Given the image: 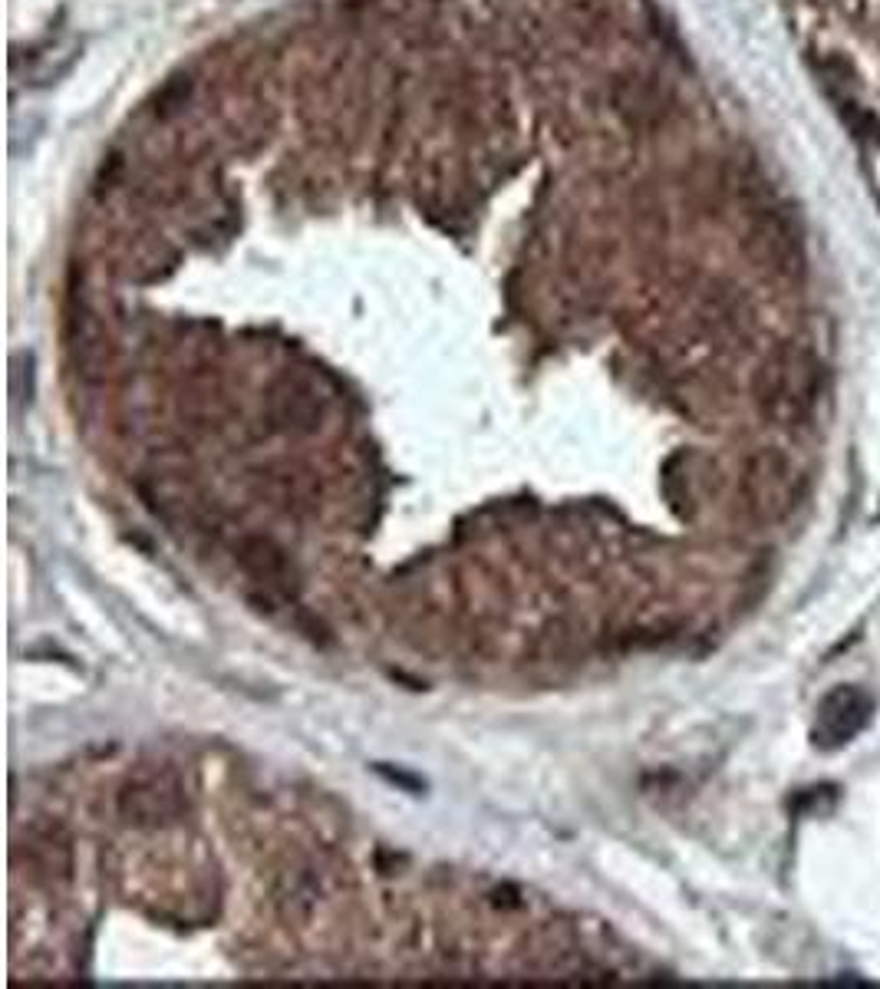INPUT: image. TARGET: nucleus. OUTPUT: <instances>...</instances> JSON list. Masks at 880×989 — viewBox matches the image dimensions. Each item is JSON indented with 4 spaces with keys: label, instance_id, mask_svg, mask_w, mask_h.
<instances>
[{
    "label": "nucleus",
    "instance_id": "nucleus-1",
    "mask_svg": "<svg viewBox=\"0 0 880 989\" xmlns=\"http://www.w3.org/2000/svg\"><path fill=\"white\" fill-rule=\"evenodd\" d=\"M799 53L880 205V0H782Z\"/></svg>",
    "mask_w": 880,
    "mask_h": 989
},
{
    "label": "nucleus",
    "instance_id": "nucleus-5",
    "mask_svg": "<svg viewBox=\"0 0 880 989\" xmlns=\"http://www.w3.org/2000/svg\"><path fill=\"white\" fill-rule=\"evenodd\" d=\"M871 713H875V700L861 686H835L818 706L815 743L822 749L848 746L871 723Z\"/></svg>",
    "mask_w": 880,
    "mask_h": 989
},
{
    "label": "nucleus",
    "instance_id": "nucleus-6",
    "mask_svg": "<svg viewBox=\"0 0 880 989\" xmlns=\"http://www.w3.org/2000/svg\"><path fill=\"white\" fill-rule=\"evenodd\" d=\"M69 350L76 360V373H82L86 380L102 376L106 363H109V333L99 320V314L86 304V300H73L69 304Z\"/></svg>",
    "mask_w": 880,
    "mask_h": 989
},
{
    "label": "nucleus",
    "instance_id": "nucleus-9",
    "mask_svg": "<svg viewBox=\"0 0 880 989\" xmlns=\"http://www.w3.org/2000/svg\"><path fill=\"white\" fill-rule=\"evenodd\" d=\"M241 564H244L254 578H261V581H274V578H280V574L287 571L284 554H280L271 541H248V545L241 548Z\"/></svg>",
    "mask_w": 880,
    "mask_h": 989
},
{
    "label": "nucleus",
    "instance_id": "nucleus-3",
    "mask_svg": "<svg viewBox=\"0 0 880 989\" xmlns=\"http://www.w3.org/2000/svg\"><path fill=\"white\" fill-rule=\"evenodd\" d=\"M739 492L752 521L779 525L795 512L802 498V472L792 462V455H785L776 446H766L746 459L739 475Z\"/></svg>",
    "mask_w": 880,
    "mask_h": 989
},
{
    "label": "nucleus",
    "instance_id": "nucleus-4",
    "mask_svg": "<svg viewBox=\"0 0 880 989\" xmlns=\"http://www.w3.org/2000/svg\"><path fill=\"white\" fill-rule=\"evenodd\" d=\"M119 812L132 825L158 828V825L175 822L185 812V792H182L175 772H168V769L145 772L119 792Z\"/></svg>",
    "mask_w": 880,
    "mask_h": 989
},
{
    "label": "nucleus",
    "instance_id": "nucleus-7",
    "mask_svg": "<svg viewBox=\"0 0 880 989\" xmlns=\"http://www.w3.org/2000/svg\"><path fill=\"white\" fill-rule=\"evenodd\" d=\"M30 865L36 875H43L50 884L56 881H66L69 878V868H73V858H69V842L66 835L53 825L46 828H30L26 835V845H23Z\"/></svg>",
    "mask_w": 880,
    "mask_h": 989
},
{
    "label": "nucleus",
    "instance_id": "nucleus-8",
    "mask_svg": "<svg viewBox=\"0 0 880 989\" xmlns=\"http://www.w3.org/2000/svg\"><path fill=\"white\" fill-rule=\"evenodd\" d=\"M271 409H274L277 422L287 429H314L323 406H320V396L314 393V386H307L304 380H284L274 389Z\"/></svg>",
    "mask_w": 880,
    "mask_h": 989
},
{
    "label": "nucleus",
    "instance_id": "nucleus-2",
    "mask_svg": "<svg viewBox=\"0 0 880 989\" xmlns=\"http://www.w3.org/2000/svg\"><path fill=\"white\" fill-rule=\"evenodd\" d=\"M822 386L825 366L818 350L802 337H789L762 356L752 376V399L766 422L799 429L818 413Z\"/></svg>",
    "mask_w": 880,
    "mask_h": 989
}]
</instances>
